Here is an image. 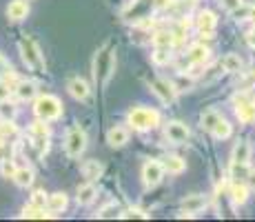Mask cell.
I'll use <instances>...</instances> for the list:
<instances>
[{
  "instance_id": "1",
  "label": "cell",
  "mask_w": 255,
  "mask_h": 222,
  "mask_svg": "<svg viewBox=\"0 0 255 222\" xmlns=\"http://www.w3.org/2000/svg\"><path fill=\"white\" fill-rule=\"evenodd\" d=\"M127 125L135 131H149L160 125V113L149 107H135L127 116Z\"/></svg>"
},
{
  "instance_id": "2",
  "label": "cell",
  "mask_w": 255,
  "mask_h": 222,
  "mask_svg": "<svg viewBox=\"0 0 255 222\" xmlns=\"http://www.w3.org/2000/svg\"><path fill=\"white\" fill-rule=\"evenodd\" d=\"M18 49H20V56H22L24 65L31 69V71H45V58H42L40 47L36 44L33 38H29V36L20 38Z\"/></svg>"
},
{
  "instance_id": "3",
  "label": "cell",
  "mask_w": 255,
  "mask_h": 222,
  "mask_svg": "<svg viewBox=\"0 0 255 222\" xmlns=\"http://www.w3.org/2000/svg\"><path fill=\"white\" fill-rule=\"evenodd\" d=\"M33 113H36L40 120H58L62 116V102L58 100L51 93H45V96H38L36 102H33Z\"/></svg>"
},
{
  "instance_id": "4",
  "label": "cell",
  "mask_w": 255,
  "mask_h": 222,
  "mask_svg": "<svg viewBox=\"0 0 255 222\" xmlns=\"http://www.w3.org/2000/svg\"><path fill=\"white\" fill-rule=\"evenodd\" d=\"M114 67H116V58H114V53H111L109 49L98 51L96 60H93V78H96L98 85L105 87L107 82H109L111 73H114Z\"/></svg>"
},
{
  "instance_id": "5",
  "label": "cell",
  "mask_w": 255,
  "mask_h": 222,
  "mask_svg": "<svg viewBox=\"0 0 255 222\" xmlns=\"http://www.w3.org/2000/svg\"><path fill=\"white\" fill-rule=\"evenodd\" d=\"M87 149V133L80 127H71L65 136V151L69 158H80L82 151Z\"/></svg>"
},
{
  "instance_id": "6",
  "label": "cell",
  "mask_w": 255,
  "mask_h": 222,
  "mask_svg": "<svg viewBox=\"0 0 255 222\" xmlns=\"http://www.w3.org/2000/svg\"><path fill=\"white\" fill-rule=\"evenodd\" d=\"M162 176H164L162 162H158V160L144 162V167H142V182H144L146 189H153V187H158L160 182H162Z\"/></svg>"
},
{
  "instance_id": "7",
  "label": "cell",
  "mask_w": 255,
  "mask_h": 222,
  "mask_svg": "<svg viewBox=\"0 0 255 222\" xmlns=\"http://www.w3.org/2000/svg\"><path fill=\"white\" fill-rule=\"evenodd\" d=\"M149 87L153 89L155 96H158L162 102H166V105H171V102L175 100V96H178V89L173 87V82L164 80V78H155V80H151Z\"/></svg>"
},
{
  "instance_id": "8",
  "label": "cell",
  "mask_w": 255,
  "mask_h": 222,
  "mask_svg": "<svg viewBox=\"0 0 255 222\" xmlns=\"http://www.w3.org/2000/svg\"><path fill=\"white\" fill-rule=\"evenodd\" d=\"M235 116H238V120L244 122V125L255 120V102L249 100L247 93H240V96L235 98Z\"/></svg>"
},
{
  "instance_id": "9",
  "label": "cell",
  "mask_w": 255,
  "mask_h": 222,
  "mask_svg": "<svg viewBox=\"0 0 255 222\" xmlns=\"http://www.w3.org/2000/svg\"><path fill=\"white\" fill-rule=\"evenodd\" d=\"M215 24H218V18H215L213 11H200L198 18H195V27H198L202 38H213Z\"/></svg>"
},
{
  "instance_id": "10",
  "label": "cell",
  "mask_w": 255,
  "mask_h": 222,
  "mask_svg": "<svg viewBox=\"0 0 255 222\" xmlns=\"http://www.w3.org/2000/svg\"><path fill=\"white\" fill-rule=\"evenodd\" d=\"M209 58H211V49L207 47V44H202V42H193L189 47V51H186V62H189L191 67L204 65Z\"/></svg>"
},
{
  "instance_id": "11",
  "label": "cell",
  "mask_w": 255,
  "mask_h": 222,
  "mask_svg": "<svg viewBox=\"0 0 255 222\" xmlns=\"http://www.w3.org/2000/svg\"><path fill=\"white\" fill-rule=\"evenodd\" d=\"M164 133H166V140L173 142V145H184V142L189 140V127H186L184 122H180V120L169 122Z\"/></svg>"
},
{
  "instance_id": "12",
  "label": "cell",
  "mask_w": 255,
  "mask_h": 222,
  "mask_svg": "<svg viewBox=\"0 0 255 222\" xmlns=\"http://www.w3.org/2000/svg\"><path fill=\"white\" fill-rule=\"evenodd\" d=\"M207 196H202V194H191V196H186V198L182 200V211H186V214H191V216H195V214H200V211H204L207 209Z\"/></svg>"
},
{
  "instance_id": "13",
  "label": "cell",
  "mask_w": 255,
  "mask_h": 222,
  "mask_svg": "<svg viewBox=\"0 0 255 222\" xmlns=\"http://www.w3.org/2000/svg\"><path fill=\"white\" fill-rule=\"evenodd\" d=\"M107 142H109V147H114V149H120V147H125L127 142H129V129L127 127H111L109 131H107Z\"/></svg>"
},
{
  "instance_id": "14",
  "label": "cell",
  "mask_w": 255,
  "mask_h": 222,
  "mask_svg": "<svg viewBox=\"0 0 255 222\" xmlns=\"http://www.w3.org/2000/svg\"><path fill=\"white\" fill-rule=\"evenodd\" d=\"M67 91H69V96L76 98V100H87L89 93H91V89L82 78H71V80L67 82Z\"/></svg>"
},
{
  "instance_id": "15",
  "label": "cell",
  "mask_w": 255,
  "mask_h": 222,
  "mask_svg": "<svg viewBox=\"0 0 255 222\" xmlns=\"http://www.w3.org/2000/svg\"><path fill=\"white\" fill-rule=\"evenodd\" d=\"M13 91H16L18 100L24 102V100H33V98H36L38 87H36V82H31V80H18L16 87H13Z\"/></svg>"
},
{
  "instance_id": "16",
  "label": "cell",
  "mask_w": 255,
  "mask_h": 222,
  "mask_svg": "<svg viewBox=\"0 0 255 222\" xmlns=\"http://www.w3.org/2000/svg\"><path fill=\"white\" fill-rule=\"evenodd\" d=\"M231 160L233 162H242V165H249V160H251V145H249V140H238L235 142Z\"/></svg>"
},
{
  "instance_id": "17",
  "label": "cell",
  "mask_w": 255,
  "mask_h": 222,
  "mask_svg": "<svg viewBox=\"0 0 255 222\" xmlns=\"http://www.w3.org/2000/svg\"><path fill=\"white\" fill-rule=\"evenodd\" d=\"M242 67H244V62H242V58H240L238 53H227V56L220 60V69L227 71V73H240L242 71Z\"/></svg>"
},
{
  "instance_id": "18",
  "label": "cell",
  "mask_w": 255,
  "mask_h": 222,
  "mask_svg": "<svg viewBox=\"0 0 255 222\" xmlns=\"http://www.w3.org/2000/svg\"><path fill=\"white\" fill-rule=\"evenodd\" d=\"M29 13V4L24 2V0H11L7 7V16L11 18V20H22V18H27Z\"/></svg>"
},
{
  "instance_id": "19",
  "label": "cell",
  "mask_w": 255,
  "mask_h": 222,
  "mask_svg": "<svg viewBox=\"0 0 255 222\" xmlns=\"http://www.w3.org/2000/svg\"><path fill=\"white\" fill-rule=\"evenodd\" d=\"M96 196H98V189L91 185V182H87V185L78 187V196H76V200H78V205L87 207V205H91V202L96 200Z\"/></svg>"
},
{
  "instance_id": "20",
  "label": "cell",
  "mask_w": 255,
  "mask_h": 222,
  "mask_svg": "<svg viewBox=\"0 0 255 222\" xmlns=\"http://www.w3.org/2000/svg\"><path fill=\"white\" fill-rule=\"evenodd\" d=\"M67 205H69V198H67L65 194H51V196H47V207H49V211H53V214H62V211L67 209Z\"/></svg>"
},
{
  "instance_id": "21",
  "label": "cell",
  "mask_w": 255,
  "mask_h": 222,
  "mask_svg": "<svg viewBox=\"0 0 255 222\" xmlns=\"http://www.w3.org/2000/svg\"><path fill=\"white\" fill-rule=\"evenodd\" d=\"M231 200H233L235 207L247 205V200H249V187L244 185V182H233V187H231Z\"/></svg>"
},
{
  "instance_id": "22",
  "label": "cell",
  "mask_w": 255,
  "mask_h": 222,
  "mask_svg": "<svg viewBox=\"0 0 255 222\" xmlns=\"http://www.w3.org/2000/svg\"><path fill=\"white\" fill-rule=\"evenodd\" d=\"M162 167H164V171L178 176V174H182V171L186 169V162L180 156H166L164 162H162Z\"/></svg>"
},
{
  "instance_id": "23",
  "label": "cell",
  "mask_w": 255,
  "mask_h": 222,
  "mask_svg": "<svg viewBox=\"0 0 255 222\" xmlns=\"http://www.w3.org/2000/svg\"><path fill=\"white\" fill-rule=\"evenodd\" d=\"M102 171H105V167H102L98 160H87L85 165H82V176H85L87 180H96V178H100Z\"/></svg>"
},
{
  "instance_id": "24",
  "label": "cell",
  "mask_w": 255,
  "mask_h": 222,
  "mask_svg": "<svg viewBox=\"0 0 255 222\" xmlns=\"http://www.w3.org/2000/svg\"><path fill=\"white\" fill-rule=\"evenodd\" d=\"M13 180L18 187H31L33 185V171L29 167H20V169L13 171Z\"/></svg>"
},
{
  "instance_id": "25",
  "label": "cell",
  "mask_w": 255,
  "mask_h": 222,
  "mask_svg": "<svg viewBox=\"0 0 255 222\" xmlns=\"http://www.w3.org/2000/svg\"><path fill=\"white\" fill-rule=\"evenodd\" d=\"M211 133H213V138H218V140H227V138H231V125H229V120H224V118H220L218 122H215V127L211 129Z\"/></svg>"
},
{
  "instance_id": "26",
  "label": "cell",
  "mask_w": 255,
  "mask_h": 222,
  "mask_svg": "<svg viewBox=\"0 0 255 222\" xmlns=\"http://www.w3.org/2000/svg\"><path fill=\"white\" fill-rule=\"evenodd\" d=\"M151 42H153V47H173L175 38L171 31H155L153 36H151Z\"/></svg>"
},
{
  "instance_id": "27",
  "label": "cell",
  "mask_w": 255,
  "mask_h": 222,
  "mask_svg": "<svg viewBox=\"0 0 255 222\" xmlns=\"http://www.w3.org/2000/svg\"><path fill=\"white\" fill-rule=\"evenodd\" d=\"M249 165H242V162H231V178L233 182H244L249 176Z\"/></svg>"
},
{
  "instance_id": "28",
  "label": "cell",
  "mask_w": 255,
  "mask_h": 222,
  "mask_svg": "<svg viewBox=\"0 0 255 222\" xmlns=\"http://www.w3.org/2000/svg\"><path fill=\"white\" fill-rule=\"evenodd\" d=\"M151 60L155 65H169L171 62V49L169 47H155V51L151 53Z\"/></svg>"
},
{
  "instance_id": "29",
  "label": "cell",
  "mask_w": 255,
  "mask_h": 222,
  "mask_svg": "<svg viewBox=\"0 0 255 222\" xmlns=\"http://www.w3.org/2000/svg\"><path fill=\"white\" fill-rule=\"evenodd\" d=\"M220 118H222V116H220V113L215 111V109H207V111L202 113V118H200V122H202V129L211 131V129L215 127V122L220 120Z\"/></svg>"
},
{
  "instance_id": "30",
  "label": "cell",
  "mask_w": 255,
  "mask_h": 222,
  "mask_svg": "<svg viewBox=\"0 0 255 222\" xmlns=\"http://www.w3.org/2000/svg\"><path fill=\"white\" fill-rule=\"evenodd\" d=\"M22 218H38V220H45V218H49L51 214H47L42 207H33V205H29V207H24L22 209Z\"/></svg>"
},
{
  "instance_id": "31",
  "label": "cell",
  "mask_w": 255,
  "mask_h": 222,
  "mask_svg": "<svg viewBox=\"0 0 255 222\" xmlns=\"http://www.w3.org/2000/svg\"><path fill=\"white\" fill-rule=\"evenodd\" d=\"M233 16H238V20H251L255 22V7H238L235 11H231Z\"/></svg>"
},
{
  "instance_id": "32",
  "label": "cell",
  "mask_w": 255,
  "mask_h": 222,
  "mask_svg": "<svg viewBox=\"0 0 255 222\" xmlns=\"http://www.w3.org/2000/svg\"><path fill=\"white\" fill-rule=\"evenodd\" d=\"M120 218H122V220H146V218H149V216H146L142 209H138V207H131V209L122 211V214H120Z\"/></svg>"
},
{
  "instance_id": "33",
  "label": "cell",
  "mask_w": 255,
  "mask_h": 222,
  "mask_svg": "<svg viewBox=\"0 0 255 222\" xmlns=\"http://www.w3.org/2000/svg\"><path fill=\"white\" fill-rule=\"evenodd\" d=\"M0 118H2V120H13V118H16V107L9 105L7 100L0 102Z\"/></svg>"
},
{
  "instance_id": "34",
  "label": "cell",
  "mask_w": 255,
  "mask_h": 222,
  "mask_svg": "<svg viewBox=\"0 0 255 222\" xmlns=\"http://www.w3.org/2000/svg\"><path fill=\"white\" fill-rule=\"evenodd\" d=\"M31 205L33 207H42V209H45L47 207V194L45 191H33L31 194Z\"/></svg>"
},
{
  "instance_id": "35",
  "label": "cell",
  "mask_w": 255,
  "mask_h": 222,
  "mask_svg": "<svg viewBox=\"0 0 255 222\" xmlns=\"http://www.w3.org/2000/svg\"><path fill=\"white\" fill-rule=\"evenodd\" d=\"M116 214H118V207L111 202V205H107L105 209L98 211V218H116Z\"/></svg>"
},
{
  "instance_id": "36",
  "label": "cell",
  "mask_w": 255,
  "mask_h": 222,
  "mask_svg": "<svg viewBox=\"0 0 255 222\" xmlns=\"http://www.w3.org/2000/svg\"><path fill=\"white\" fill-rule=\"evenodd\" d=\"M11 85L9 82H4V80H0V102H4V100H9V96H11Z\"/></svg>"
},
{
  "instance_id": "37",
  "label": "cell",
  "mask_w": 255,
  "mask_h": 222,
  "mask_svg": "<svg viewBox=\"0 0 255 222\" xmlns=\"http://www.w3.org/2000/svg\"><path fill=\"white\" fill-rule=\"evenodd\" d=\"M0 165H2V174H4V176H7V178H13V171H16V167H13V162L9 160V158H4Z\"/></svg>"
},
{
  "instance_id": "38",
  "label": "cell",
  "mask_w": 255,
  "mask_h": 222,
  "mask_svg": "<svg viewBox=\"0 0 255 222\" xmlns=\"http://www.w3.org/2000/svg\"><path fill=\"white\" fill-rule=\"evenodd\" d=\"M242 0H222V7L227 9V11H235L238 7H242Z\"/></svg>"
},
{
  "instance_id": "39",
  "label": "cell",
  "mask_w": 255,
  "mask_h": 222,
  "mask_svg": "<svg viewBox=\"0 0 255 222\" xmlns=\"http://www.w3.org/2000/svg\"><path fill=\"white\" fill-rule=\"evenodd\" d=\"M171 4V0H151V7L153 9H166Z\"/></svg>"
},
{
  "instance_id": "40",
  "label": "cell",
  "mask_w": 255,
  "mask_h": 222,
  "mask_svg": "<svg viewBox=\"0 0 255 222\" xmlns=\"http://www.w3.org/2000/svg\"><path fill=\"white\" fill-rule=\"evenodd\" d=\"M244 182H247L249 189H253V191H255V169L249 171V176H247V180H244Z\"/></svg>"
},
{
  "instance_id": "41",
  "label": "cell",
  "mask_w": 255,
  "mask_h": 222,
  "mask_svg": "<svg viewBox=\"0 0 255 222\" xmlns=\"http://www.w3.org/2000/svg\"><path fill=\"white\" fill-rule=\"evenodd\" d=\"M7 71H11V67H9V62L4 60L2 56H0V78H2V76H4V73H7Z\"/></svg>"
},
{
  "instance_id": "42",
  "label": "cell",
  "mask_w": 255,
  "mask_h": 222,
  "mask_svg": "<svg viewBox=\"0 0 255 222\" xmlns=\"http://www.w3.org/2000/svg\"><path fill=\"white\" fill-rule=\"evenodd\" d=\"M247 42H249V44H251V47L255 49V27H253V29H251V31H249V33H247Z\"/></svg>"
},
{
  "instance_id": "43",
  "label": "cell",
  "mask_w": 255,
  "mask_h": 222,
  "mask_svg": "<svg viewBox=\"0 0 255 222\" xmlns=\"http://www.w3.org/2000/svg\"><path fill=\"white\" fill-rule=\"evenodd\" d=\"M4 158H7V145H4V142L0 140V162H2Z\"/></svg>"
},
{
  "instance_id": "44",
  "label": "cell",
  "mask_w": 255,
  "mask_h": 222,
  "mask_svg": "<svg viewBox=\"0 0 255 222\" xmlns=\"http://www.w3.org/2000/svg\"><path fill=\"white\" fill-rule=\"evenodd\" d=\"M0 140H4V138H2V133H0Z\"/></svg>"
}]
</instances>
